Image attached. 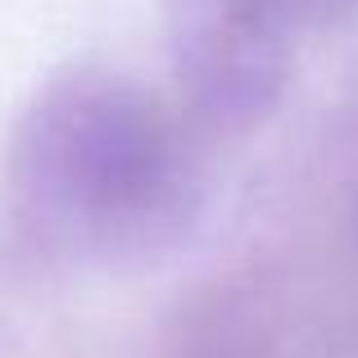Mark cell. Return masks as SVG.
Masks as SVG:
<instances>
[{
  "label": "cell",
  "instance_id": "1",
  "mask_svg": "<svg viewBox=\"0 0 358 358\" xmlns=\"http://www.w3.org/2000/svg\"><path fill=\"white\" fill-rule=\"evenodd\" d=\"M164 105L109 64H69L32 96L14 136L18 222L78 263H150L195 227L204 168Z\"/></svg>",
  "mask_w": 358,
  "mask_h": 358
},
{
  "label": "cell",
  "instance_id": "2",
  "mask_svg": "<svg viewBox=\"0 0 358 358\" xmlns=\"http://www.w3.org/2000/svg\"><path fill=\"white\" fill-rule=\"evenodd\" d=\"M358 0H164L177 109L204 131H245L277 109L308 36L341 32Z\"/></svg>",
  "mask_w": 358,
  "mask_h": 358
},
{
  "label": "cell",
  "instance_id": "3",
  "mask_svg": "<svg viewBox=\"0 0 358 358\" xmlns=\"http://www.w3.org/2000/svg\"><path fill=\"white\" fill-rule=\"evenodd\" d=\"M173 358H263V350L236 313H222V317L213 313L209 322H200L177 345Z\"/></svg>",
  "mask_w": 358,
  "mask_h": 358
}]
</instances>
